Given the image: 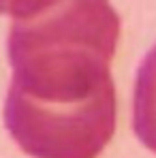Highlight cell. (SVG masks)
<instances>
[{
    "label": "cell",
    "instance_id": "cell-2",
    "mask_svg": "<svg viewBox=\"0 0 156 158\" xmlns=\"http://www.w3.org/2000/svg\"><path fill=\"white\" fill-rule=\"evenodd\" d=\"M116 85L79 103H41L13 90L4 126L30 158H99L116 132Z\"/></svg>",
    "mask_w": 156,
    "mask_h": 158
},
{
    "label": "cell",
    "instance_id": "cell-1",
    "mask_svg": "<svg viewBox=\"0 0 156 158\" xmlns=\"http://www.w3.org/2000/svg\"><path fill=\"white\" fill-rule=\"evenodd\" d=\"M120 15L109 0H56L11 19L9 90L41 103H79L113 88Z\"/></svg>",
    "mask_w": 156,
    "mask_h": 158
},
{
    "label": "cell",
    "instance_id": "cell-4",
    "mask_svg": "<svg viewBox=\"0 0 156 158\" xmlns=\"http://www.w3.org/2000/svg\"><path fill=\"white\" fill-rule=\"evenodd\" d=\"M52 2L56 0H0V15H9L11 19H22L47 9Z\"/></svg>",
    "mask_w": 156,
    "mask_h": 158
},
{
    "label": "cell",
    "instance_id": "cell-3",
    "mask_svg": "<svg viewBox=\"0 0 156 158\" xmlns=\"http://www.w3.org/2000/svg\"><path fill=\"white\" fill-rule=\"evenodd\" d=\"M133 132L139 143L156 154V45L137 69L133 96Z\"/></svg>",
    "mask_w": 156,
    "mask_h": 158
}]
</instances>
